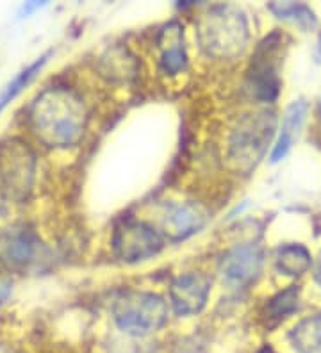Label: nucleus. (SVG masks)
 Returning a JSON list of instances; mask_svg holds the SVG:
<instances>
[{"label": "nucleus", "mask_w": 321, "mask_h": 353, "mask_svg": "<svg viewBox=\"0 0 321 353\" xmlns=\"http://www.w3.org/2000/svg\"><path fill=\"white\" fill-rule=\"evenodd\" d=\"M314 279H316L318 284L321 285V255H320V261H318V266H316V273H314Z\"/></svg>", "instance_id": "18"}, {"label": "nucleus", "mask_w": 321, "mask_h": 353, "mask_svg": "<svg viewBox=\"0 0 321 353\" xmlns=\"http://www.w3.org/2000/svg\"><path fill=\"white\" fill-rule=\"evenodd\" d=\"M213 280L206 273H188L175 279L170 288L171 307L179 316L198 314L207 303Z\"/></svg>", "instance_id": "8"}, {"label": "nucleus", "mask_w": 321, "mask_h": 353, "mask_svg": "<svg viewBox=\"0 0 321 353\" xmlns=\"http://www.w3.org/2000/svg\"><path fill=\"white\" fill-rule=\"evenodd\" d=\"M280 52H282V34L273 32L262 41L252 57L249 70V86L253 97L262 102H273L280 91Z\"/></svg>", "instance_id": "5"}, {"label": "nucleus", "mask_w": 321, "mask_h": 353, "mask_svg": "<svg viewBox=\"0 0 321 353\" xmlns=\"http://www.w3.org/2000/svg\"><path fill=\"white\" fill-rule=\"evenodd\" d=\"M30 120L38 138L48 147H72L84 132V103L70 90L52 88L36 99Z\"/></svg>", "instance_id": "1"}, {"label": "nucleus", "mask_w": 321, "mask_h": 353, "mask_svg": "<svg viewBox=\"0 0 321 353\" xmlns=\"http://www.w3.org/2000/svg\"><path fill=\"white\" fill-rule=\"evenodd\" d=\"M198 41L207 56L231 59L244 50L249 41L246 18L234 6L211 9L198 23Z\"/></svg>", "instance_id": "2"}, {"label": "nucleus", "mask_w": 321, "mask_h": 353, "mask_svg": "<svg viewBox=\"0 0 321 353\" xmlns=\"http://www.w3.org/2000/svg\"><path fill=\"white\" fill-rule=\"evenodd\" d=\"M275 130V117L271 112H257L244 118L234 130L231 141V159L237 170L250 172L264 155Z\"/></svg>", "instance_id": "4"}, {"label": "nucleus", "mask_w": 321, "mask_h": 353, "mask_svg": "<svg viewBox=\"0 0 321 353\" xmlns=\"http://www.w3.org/2000/svg\"><path fill=\"white\" fill-rule=\"evenodd\" d=\"M47 57H48V54H45V56H41L39 59H36L32 65L27 66L26 70H21L20 74H18L17 77H14L13 81L9 82L8 86L4 88L2 95H0V112L4 111L6 105H8V103L11 102V100H13L14 97H17L18 93H20V91L23 90V88H26L30 81H32V79H35V75L38 74L39 70L43 68V65L47 63Z\"/></svg>", "instance_id": "15"}, {"label": "nucleus", "mask_w": 321, "mask_h": 353, "mask_svg": "<svg viewBox=\"0 0 321 353\" xmlns=\"http://www.w3.org/2000/svg\"><path fill=\"white\" fill-rule=\"evenodd\" d=\"M289 337L298 353H321V314L300 321Z\"/></svg>", "instance_id": "12"}, {"label": "nucleus", "mask_w": 321, "mask_h": 353, "mask_svg": "<svg viewBox=\"0 0 321 353\" xmlns=\"http://www.w3.org/2000/svg\"><path fill=\"white\" fill-rule=\"evenodd\" d=\"M9 254L13 257V261H18V263H26L35 254V245L27 239V237H18L17 241H13L11 248H9Z\"/></svg>", "instance_id": "17"}, {"label": "nucleus", "mask_w": 321, "mask_h": 353, "mask_svg": "<svg viewBox=\"0 0 321 353\" xmlns=\"http://www.w3.org/2000/svg\"><path fill=\"white\" fill-rule=\"evenodd\" d=\"M298 300H300V289L296 285H289L286 291L278 293L273 296L268 303V318L273 321H280V319L291 316L293 312L298 310Z\"/></svg>", "instance_id": "16"}, {"label": "nucleus", "mask_w": 321, "mask_h": 353, "mask_svg": "<svg viewBox=\"0 0 321 353\" xmlns=\"http://www.w3.org/2000/svg\"><path fill=\"white\" fill-rule=\"evenodd\" d=\"M113 318L125 334L148 336L166 323L168 307L159 294L125 291L116 298Z\"/></svg>", "instance_id": "3"}, {"label": "nucleus", "mask_w": 321, "mask_h": 353, "mask_svg": "<svg viewBox=\"0 0 321 353\" xmlns=\"http://www.w3.org/2000/svg\"><path fill=\"white\" fill-rule=\"evenodd\" d=\"M161 47V68L164 74L177 75L188 65V56L184 48V34L177 23H170L161 30L159 36Z\"/></svg>", "instance_id": "10"}, {"label": "nucleus", "mask_w": 321, "mask_h": 353, "mask_svg": "<svg viewBox=\"0 0 321 353\" xmlns=\"http://www.w3.org/2000/svg\"><path fill=\"white\" fill-rule=\"evenodd\" d=\"M207 221V211L197 202L171 203L164 214V232L173 241H182L197 234Z\"/></svg>", "instance_id": "9"}, {"label": "nucleus", "mask_w": 321, "mask_h": 353, "mask_svg": "<svg viewBox=\"0 0 321 353\" xmlns=\"http://www.w3.org/2000/svg\"><path fill=\"white\" fill-rule=\"evenodd\" d=\"M307 111L309 105L305 100H296V102H293L286 109L282 127H280V134H278V139L275 143L273 152H271V163H278V161H282L289 154V150L295 145L296 138H298L300 129L304 125Z\"/></svg>", "instance_id": "11"}, {"label": "nucleus", "mask_w": 321, "mask_h": 353, "mask_svg": "<svg viewBox=\"0 0 321 353\" xmlns=\"http://www.w3.org/2000/svg\"><path fill=\"white\" fill-rule=\"evenodd\" d=\"M311 254L304 245H286L278 250L275 264L280 273L287 276H298L304 275L311 268Z\"/></svg>", "instance_id": "13"}, {"label": "nucleus", "mask_w": 321, "mask_h": 353, "mask_svg": "<svg viewBox=\"0 0 321 353\" xmlns=\"http://www.w3.org/2000/svg\"><path fill=\"white\" fill-rule=\"evenodd\" d=\"M262 268V248L259 245H241L223 255L220 273L234 288L252 284Z\"/></svg>", "instance_id": "7"}, {"label": "nucleus", "mask_w": 321, "mask_h": 353, "mask_svg": "<svg viewBox=\"0 0 321 353\" xmlns=\"http://www.w3.org/2000/svg\"><path fill=\"white\" fill-rule=\"evenodd\" d=\"M163 239L150 225L139 220L121 221L113 236V248L124 263H139L163 250Z\"/></svg>", "instance_id": "6"}, {"label": "nucleus", "mask_w": 321, "mask_h": 353, "mask_svg": "<svg viewBox=\"0 0 321 353\" xmlns=\"http://www.w3.org/2000/svg\"><path fill=\"white\" fill-rule=\"evenodd\" d=\"M257 353H277V352H275V350L271 348V346H262V348L259 350V352H257Z\"/></svg>", "instance_id": "19"}, {"label": "nucleus", "mask_w": 321, "mask_h": 353, "mask_svg": "<svg viewBox=\"0 0 321 353\" xmlns=\"http://www.w3.org/2000/svg\"><path fill=\"white\" fill-rule=\"evenodd\" d=\"M320 52H321V38H320Z\"/></svg>", "instance_id": "20"}, {"label": "nucleus", "mask_w": 321, "mask_h": 353, "mask_svg": "<svg viewBox=\"0 0 321 353\" xmlns=\"http://www.w3.org/2000/svg\"><path fill=\"white\" fill-rule=\"evenodd\" d=\"M270 11L280 20L295 23L302 30L314 29L318 23L313 9L300 2H273L270 4Z\"/></svg>", "instance_id": "14"}]
</instances>
